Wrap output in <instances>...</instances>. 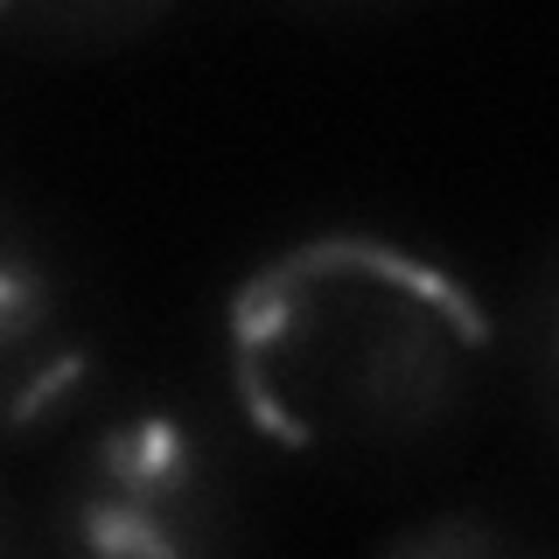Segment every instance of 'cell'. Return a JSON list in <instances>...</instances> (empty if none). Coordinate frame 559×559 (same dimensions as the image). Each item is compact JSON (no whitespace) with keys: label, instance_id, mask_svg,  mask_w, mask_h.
<instances>
[{"label":"cell","instance_id":"cell-1","mask_svg":"<svg viewBox=\"0 0 559 559\" xmlns=\"http://www.w3.org/2000/svg\"><path fill=\"white\" fill-rule=\"evenodd\" d=\"M489 322L454 273L364 231L301 238L231 301V384L294 454H384L468 406Z\"/></svg>","mask_w":559,"mask_h":559},{"label":"cell","instance_id":"cell-3","mask_svg":"<svg viewBox=\"0 0 559 559\" xmlns=\"http://www.w3.org/2000/svg\"><path fill=\"white\" fill-rule=\"evenodd\" d=\"M552 364H559V322H552Z\"/></svg>","mask_w":559,"mask_h":559},{"label":"cell","instance_id":"cell-2","mask_svg":"<svg viewBox=\"0 0 559 559\" xmlns=\"http://www.w3.org/2000/svg\"><path fill=\"white\" fill-rule=\"evenodd\" d=\"M70 511L78 538L112 552H197L224 538L217 483L168 419H127L105 433L78 468Z\"/></svg>","mask_w":559,"mask_h":559}]
</instances>
